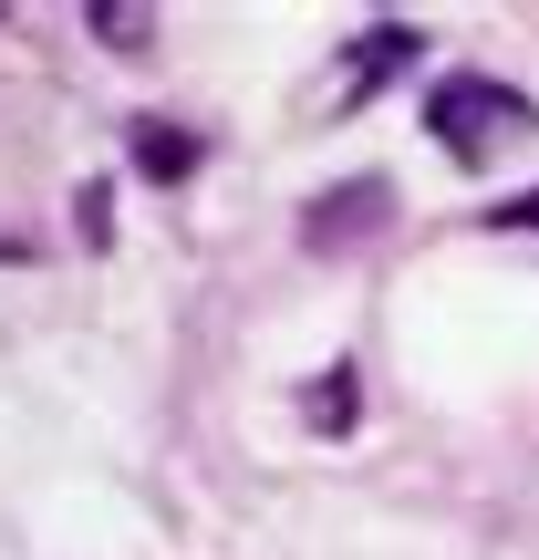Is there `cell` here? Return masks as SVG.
Returning <instances> with one entry per match:
<instances>
[{"label":"cell","instance_id":"1","mask_svg":"<svg viewBox=\"0 0 539 560\" xmlns=\"http://www.w3.org/2000/svg\"><path fill=\"white\" fill-rule=\"evenodd\" d=\"M425 125H436V145H446V156H467V166H478L499 136H529V125H539V104H529V94H508V83H488V73H446L436 94H425Z\"/></svg>","mask_w":539,"mask_h":560},{"label":"cell","instance_id":"2","mask_svg":"<svg viewBox=\"0 0 539 560\" xmlns=\"http://www.w3.org/2000/svg\"><path fill=\"white\" fill-rule=\"evenodd\" d=\"M384 219H395V187H384V177H353V187H332V198L301 208V240H312V249H342V240H374Z\"/></svg>","mask_w":539,"mask_h":560},{"label":"cell","instance_id":"3","mask_svg":"<svg viewBox=\"0 0 539 560\" xmlns=\"http://www.w3.org/2000/svg\"><path fill=\"white\" fill-rule=\"evenodd\" d=\"M405 62H415V32H405V21H374V32L353 42V73H342V94H332V104H374V94H384V73H405Z\"/></svg>","mask_w":539,"mask_h":560},{"label":"cell","instance_id":"4","mask_svg":"<svg viewBox=\"0 0 539 560\" xmlns=\"http://www.w3.org/2000/svg\"><path fill=\"white\" fill-rule=\"evenodd\" d=\"M125 145H136V177H156V187H177L187 166L208 156V145L187 136V125H166V115H136V125H125Z\"/></svg>","mask_w":539,"mask_h":560},{"label":"cell","instance_id":"5","mask_svg":"<svg viewBox=\"0 0 539 560\" xmlns=\"http://www.w3.org/2000/svg\"><path fill=\"white\" fill-rule=\"evenodd\" d=\"M301 416H312L321 436H342V425H353V374H342V363H332V374H312V384H301Z\"/></svg>","mask_w":539,"mask_h":560},{"label":"cell","instance_id":"6","mask_svg":"<svg viewBox=\"0 0 539 560\" xmlns=\"http://www.w3.org/2000/svg\"><path fill=\"white\" fill-rule=\"evenodd\" d=\"M488 229H499V240H539V187H529V198H499Z\"/></svg>","mask_w":539,"mask_h":560},{"label":"cell","instance_id":"7","mask_svg":"<svg viewBox=\"0 0 539 560\" xmlns=\"http://www.w3.org/2000/svg\"><path fill=\"white\" fill-rule=\"evenodd\" d=\"M94 21H104V42H125V52H136V42H145V21H136V0H94Z\"/></svg>","mask_w":539,"mask_h":560}]
</instances>
